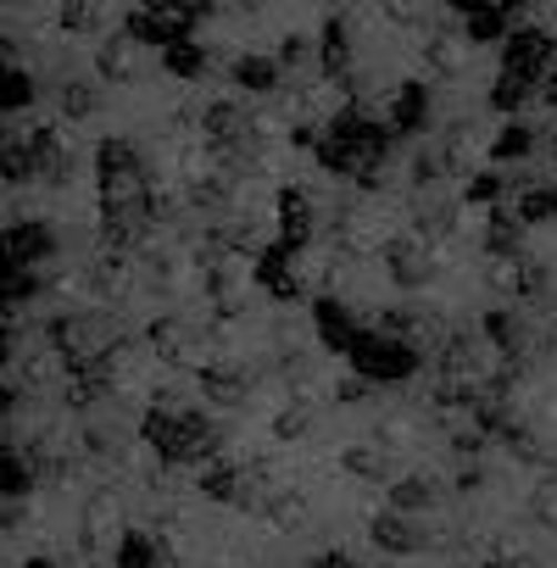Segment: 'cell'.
Segmentation results:
<instances>
[{
	"mask_svg": "<svg viewBox=\"0 0 557 568\" xmlns=\"http://www.w3.org/2000/svg\"><path fill=\"white\" fill-rule=\"evenodd\" d=\"M140 440L168 468H206L217 457V446H223V435H217V424L206 413H195V407H156V402L140 413Z\"/></svg>",
	"mask_w": 557,
	"mask_h": 568,
	"instance_id": "1",
	"label": "cell"
},
{
	"mask_svg": "<svg viewBox=\"0 0 557 568\" xmlns=\"http://www.w3.org/2000/svg\"><path fill=\"white\" fill-rule=\"evenodd\" d=\"M346 363H352V374H363L368 385H407L424 357H418L413 341H402V335H391V329H363Z\"/></svg>",
	"mask_w": 557,
	"mask_h": 568,
	"instance_id": "2",
	"label": "cell"
},
{
	"mask_svg": "<svg viewBox=\"0 0 557 568\" xmlns=\"http://www.w3.org/2000/svg\"><path fill=\"white\" fill-rule=\"evenodd\" d=\"M496 51H502V73L529 79V84H540V79L557 68V34H551V29H535V23L513 29Z\"/></svg>",
	"mask_w": 557,
	"mask_h": 568,
	"instance_id": "3",
	"label": "cell"
},
{
	"mask_svg": "<svg viewBox=\"0 0 557 568\" xmlns=\"http://www.w3.org/2000/svg\"><path fill=\"white\" fill-rule=\"evenodd\" d=\"M95 184H101V195H140L145 190V156H140V145L123 140V134H107L95 145Z\"/></svg>",
	"mask_w": 557,
	"mask_h": 568,
	"instance_id": "4",
	"label": "cell"
},
{
	"mask_svg": "<svg viewBox=\"0 0 557 568\" xmlns=\"http://www.w3.org/2000/svg\"><path fill=\"white\" fill-rule=\"evenodd\" d=\"M296 245H285V240H273V245H262L256 251V262H251V278H256V291L262 296H273V302H302V273H296Z\"/></svg>",
	"mask_w": 557,
	"mask_h": 568,
	"instance_id": "5",
	"label": "cell"
},
{
	"mask_svg": "<svg viewBox=\"0 0 557 568\" xmlns=\"http://www.w3.org/2000/svg\"><path fill=\"white\" fill-rule=\"evenodd\" d=\"M195 496L212 501V507H256L251 474L240 463H223V457H212L206 468H195Z\"/></svg>",
	"mask_w": 557,
	"mask_h": 568,
	"instance_id": "6",
	"label": "cell"
},
{
	"mask_svg": "<svg viewBox=\"0 0 557 568\" xmlns=\"http://www.w3.org/2000/svg\"><path fill=\"white\" fill-rule=\"evenodd\" d=\"M368 540H374L385 557H413V551L435 546V540H429V529L418 524V513H402V507L374 513V518H368Z\"/></svg>",
	"mask_w": 557,
	"mask_h": 568,
	"instance_id": "7",
	"label": "cell"
},
{
	"mask_svg": "<svg viewBox=\"0 0 557 568\" xmlns=\"http://www.w3.org/2000/svg\"><path fill=\"white\" fill-rule=\"evenodd\" d=\"M385 123H391L402 140H413V134H429V123H435V95H429V84H424V79H402V84L391 90Z\"/></svg>",
	"mask_w": 557,
	"mask_h": 568,
	"instance_id": "8",
	"label": "cell"
},
{
	"mask_svg": "<svg viewBox=\"0 0 557 568\" xmlns=\"http://www.w3.org/2000/svg\"><path fill=\"white\" fill-rule=\"evenodd\" d=\"M123 34H129L134 45H145V51H168V45H179V40H190V34H195V18H184V12H145V7H134V12L123 18Z\"/></svg>",
	"mask_w": 557,
	"mask_h": 568,
	"instance_id": "9",
	"label": "cell"
},
{
	"mask_svg": "<svg viewBox=\"0 0 557 568\" xmlns=\"http://www.w3.org/2000/svg\"><path fill=\"white\" fill-rule=\"evenodd\" d=\"M57 251H62V234H57L45 217H23V223L7 229V256H12V267H45V262H57Z\"/></svg>",
	"mask_w": 557,
	"mask_h": 568,
	"instance_id": "10",
	"label": "cell"
},
{
	"mask_svg": "<svg viewBox=\"0 0 557 568\" xmlns=\"http://www.w3.org/2000/svg\"><path fill=\"white\" fill-rule=\"evenodd\" d=\"M313 335H318V346H324V352L352 357V346H357L363 324H357V313H352L341 296H318V302H313Z\"/></svg>",
	"mask_w": 557,
	"mask_h": 568,
	"instance_id": "11",
	"label": "cell"
},
{
	"mask_svg": "<svg viewBox=\"0 0 557 568\" xmlns=\"http://www.w3.org/2000/svg\"><path fill=\"white\" fill-rule=\"evenodd\" d=\"M273 229H278V240L285 245H307L313 240V229H318V206H313V195L302 190V184H285L273 195Z\"/></svg>",
	"mask_w": 557,
	"mask_h": 568,
	"instance_id": "12",
	"label": "cell"
},
{
	"mask_svg": "<svg viewBox=\"0 0 557 568\" xmlns=\"http://www.w3.org/2000/svg\"><path fill=\"white\" fill-rule=\"evenodd\" d=\"M229 84L240 95H273L278 84H285V62L278 57H262V51H245L229 62Z\"/></svg>",
	"mask_w": 557,
	"mask_h": 568,
	"instance_id": "13",
	"label": "cell"
},
{
	"mask_svg": "<svg viewBox=\"0 0 557 568\" xmlns=\"http://www.w3.org/2000/svg\"><path fill=\"white\" fill-rule=\"evenodd\" d=\"M318 68H324V79L352 84L357 51H352V23H346V18H330V23H324V34H318Z\"/></svg>",
	"mask_w": 557,
	"mask_h": 568,
	"instance_id": "14",
	"label": "cell"
},
{
	"mask_svg": "<svg viewBox=\"0 0 557 568\" xmlns=\"http://www.w3.org/2000/svg\"><path fill=\"white\" fill-rule=\"evenodd\" d=\"M540 151V134L524 123V118H502V129H496V140H490V162L496 168H518V162H529Z\"/></svg>",
	"mask_w": 557,
	"mask_h": 568,
	"instance_id": "15",
	"label": "cell"
},
{
	"mask_svg": "<svg viewBox=\"0 0 557 568\" xmlns=\"http://www.w3.org/2000/svg\"><path fill=\"white\" fill-rule=\"evenodd\" d=\"M140 51H145V45H134L129 34H118V40H107V45L95 51V73H101L107 84H134V79H140Z\"/></svg>",
	"mask_w": 557,
	"mask_h": 568,
	"instance_id": "16",
	"label": "cell"
},
{
	"mask_svg": "<svg viewBox=\"0 0 557 568\" xmlns=\"http://www.w3.org/2000/svg\"><path fill=\"white\" fill-rule=\"evenodd\" d=\"M385 267H391V278L402 284V291H418V284H429V256H424L418 240H391V245H385Z\"/></svg>",
	"mask_w": 557,
	"mask_h": 568,
	"instance_id": "17",
	"label": "cell"
},
{
	"mask_svg": "<svg viewBox=\"0 0 557 568\" xmlns=\"http://www.w3.org/2000/svg\"><path fill=\"white\" fill-rule=\"evenodd\" d=\"M156 57H162V73L179 79V84H201L206 68H212V57H206V45H195V34L179 40V45H168V51H156Z\"/></svg>",
	"mask_w": 557,
	"mask_h": 568,
	"instance_id": "18",
	"label": "cell"
},
{
	"mask_svg": "<svg viewBox=\"0 0 557 568\" xmlns=\"http://www.w3.org/2000/svg\"><path fill=\"white\" fill-rule=\"evenodd\" d=\"M440 501V485L429 474H402L385 485V507H402V513H429Z\"/></svg>",
	"mask_w": 557,
	"mask_h": 568,
	"instance_id": "19",
	"label": "cell"
},
{
	"mask_svg": "<svg viewBox=\"0 0 557 568\" xmlns=\"http://www.w3.org/2000/svg\"><path fill=\"white\" fill-rule=\"evenodd\" d=\"M507 34H513V12H502L496 0L463 18V40H468V45H502Z\"/></svg>",
	"mask_w": 557,
	"mask_h": 568,
	"instance_id": "20",
	"label": "cell"
},
{
	"mask_svg": "<svg viewBox=\"0 0 557 568\" xmlns=\"http://www.w3.org/2000/svg\"><path fill=\"white\" fill-rule=\"evenodd\" d=\"M535 101H540V84L513 79V73H496V84H490V112H496V118H518V112L535 106Z\"/></svg>",
	"mask_w": 557,
	"mask_h": 568,
	"instance_id": "21",
	"label": "cell"
},
{
	"mask_svg": "<svg viewBox=\"0 0 557 568\" xmlns=\"http://www.w3.org/2000/svg\"><path fill=\"white\" fill-rule=\"evenodd\" d=\"M201 396H206V402H217V407H234V402H245V368L206 363V368H201Z\"/></svg>",
	"mask_w": 557,
	"mask_h": 568,
	"instance_id": "22",
	"label": "cell"
},
{
	"mask_svg": "<svg viewBox=\"0 0 557 568\" xmlns=\"http://www.w3.org/2000/svg\"><path fill=\"white\" fill-rule=\"evenodd\" d=\"M341 468L352 479H363V485H391L396 479L391 474V452H379V446H346L341 452Z\"/></svg>",
	"mask_w": 557,
	"mask_h": 568,
	"instance_id": "23",
	"label": "cell"
},
{
	"mask_svg": "<svg viewBox=\"0 0 557 568\" xmlns=\"http://www.w3.org/2000/svg\"><path fill=\"white\" fill-rule=\"evenodd\" d=\"M57 112H62V123H90V118L101 112V90H95L90 79H68V84L57 90Z\"/></svg>",
	"mask_w": 557,
	"mask_h": 568,
	"instance_id": "24",
	"label": "cell"
},
{
	"mask_svg": "<svg viewBox=\"0 0 557 568\" xmlns=\"http://www.w3.org/2000/svg\"><path fill=\"white\" fill-rule=\"evenodd\" d=\"M524 217H518V206L507 212V206H490V234H485V251L490 256H518V245H524Z\"/></svg>",
	"mask_w": 557,
	"mask_h": 568,
	"instance_id": "25",
	"label": "cell"
},
{
	"mask_svg": "<svg viewBox=\"0 0 557 568\" xmlns=\"http://www.w3.org/2000/svg\"><path fill=\"white\" fill-rule=\"evenodd\" d=\"M479 329H485V341H490L502 357H513V352L524 346V318H518V313H507V307H490Z\"/></svg>",
	"mask_w": 557,
	"mask_h": 568,
	"instance_id": "26",
	"label": "cell"
},
{
	"mask_svg": "<svg viewBox=\"0 0 557 568\" xmlns=\"http://www.w3.org/2000/svg\"><path fill=\"white\" fill-rule=\"evenodd\" d=\"M112 568H162V546L145 529H129L112 551Z\"/></svg>",
	"mask_w": 557,
	"mask_h": 568,
	"instance_id": "27",
	"label": "cell"
},
{
	"mask_svg": "<svg viewBox=\"0 0 557 568\" xmlns=\"http://www.w3.org/2000/svg\"><path fill=\"white\" fill-rule=\"evenodd\" d=\"M40 101V79L29 73V68H7V84H0V106H7V118H18V112H29Z\"/></svg>",
	"mask_w": 557,
	"mask_h": 568,
	"instance_id": "28",
	"label": "cell"
},
{
	"mask_svg": "<svg viewBox=\"0 0 557 568\" xmlns=\"http://www.w3.org/2000/svg\"><path fill=\"white\" fill-rule=\"evenodd\" d=\"M0 490H7V501H23L34 490V468L23 463V452H0Z\"/></svg>",
	"mask_w": 557,
	"mask_h": 568,
	"instance_id": "29",
	"label": "cell"
},
{
	"mask_svg": "<svg viewBox=\"0 0 557 568\" xmlns=\"http://www.w3.org/2000/svg\"><path fill=\"white\" fill-rule=\"evenodd\" d=\"M507 190H513V179L490 168V173H474V179L463 184V201H468V206H485V212H490V206H502V195H507Z\"/></svg>",
	"mask_w": 557,
	"mask_h": 568,
	"instance_id": "30",
	"label": "cell"
},
{
	"mask_svg": "<svg viewBox=\"0 0 557 568\" xmlns=\"http://www.w3.org/2000/svg\"><path fill=\"white\" fill-rule=\"evenodd\" d=\"M518 217L524 223H557V184H529L518 195Z\"/></svg>",
	"mask_w": 557,
	"mask_h": 568,
	"instance_id": "31",
	"label": "cell"
},
{
	"mask_svg": "<svg viewBox=\"0 0 557 568\" xmlns=\"http://www.w3.org/2000/svg\"><path fill=\"white\" fill-rule=\"evenodd\" d=\"M40 291H45L40 267H7V307H12V313H18L23 302H40Z\"/></svg>",
	"mask_w": 557,
	"mask_h": 568,
	"instance_id": "32",
	"label": "cell"
},
{
	"mask_svg": "<svg viewBox=\"0 0 557 568\" xmlns=\"http://www.w3.org/2000/svg\"><path fill=\"white\" fill-rule=\"evenodd\" d=\"M273 57L285 62V73H296V68L318 62V40H307V34H285V40H278V51H273Z\"/></svg>",
	"mask_w": 557,
	"mask_h": 568,
	"instance_id": "33",
	"label": "cell"
},
{
	"mask_svg": "<svg viewBox=\"0 0 557 568\" xmlns=\"http://www.w3.org/2000/svg\"><path fill=\"white\" fill-rule=\"evenodd\" d=\"M229 195H234V190H229V179H206V184H195V190H190V201H195L201 212H223V206H229Z\"/></svg>",
	"mask_w": 557,
	"mask_h": 568,
	"instance_id": "34",
	"label": "cell"
},
{
	"mask_svg": "<svg viewBox=\"0 0 557 568\" xmlns=\"http://www.w3.org/2000/svg\"><path fill=\"white\" fill-rule=\"evenodd\" d=\"M273 435H278V440H302V435H307V413H278V418H273Z\"/></svg>",
	"mask_w": 557,
	"mask_h": 568,
	"instance_id": "35",
	"label": "cell"
},
{
	"mask_svg": "<svg viewBox=\"0 0 557 568\" xmlns=\"http://www.w3.org/2000/svg\"><path fill=\"white\" fill-rule=\"evenodd\" d=\"M368 396V379L363 374H352V379H341V390H335V402H346V407H357Z\"/></svg>",
	"mask_w": 557,
	"mask_h": 568,
	"instance_id": "36",
	"label": "cell"
},
{
	"mask_svg": "<svg viewBox=\"0 0 557 568\" xmlns=\"http://www.w3.org/2000/svg\"><path fill=\"white\" fill-rule=\"evenodd\" d=\"M313 568H357V557H346V551H318Z\"/></svg>",
	"mask_w": 557,
	"mask_h": 568,
	"instance_id": "37",
	"label": "cell"
},
{
	"mask_svg": "<svg viewBox=\"0 0 557 568\" xmlns=\"http://www.w3.org/2000/svg\"><path fill=\"white\" fill-rule=\"evenodd\" d=\"M540 106H546V112H557V68L540 79Z\"/></svg>",
	"mask_w": 557,
	"mask_h": 568,
	"instance_id": "38",
	"label": "cell"
},
{
	"mask_svg": "<svg viewBox=\"0 0 557 568\" xmlns=\"http://www.w3.org/2000/svg\"><path fill=\"white\" fill-rule=\"evenodd\" d=\"M446 7H452L457 18H468V12H479V7H490V0H446Z\"/></svg>",
	"mask_w": 557,
	"mask_h": 568,
	"instance_id": "39",
	"label": "cell"
},
{
	"mask_svg": "<svg viewBox=\"0 0 557 568\" xmlns=\"http://www.w3.org/2000/svg\"><path fill=\"white\" fill-rule=\"evenodd\" d=\"M23 568H62V562H57V557H29Z\"/></svg>",
	"mask_w": 557,
	"mask_h": 568,
	"instance_id": "40",
	"label": "cell"
},
{
	"mask_svg": "<svg viewBox=\"0 0 557 568\" xmlns=\"http://www.w3.org/2000/svg\"><path fill=\"white\" fill-rule=\"evenodd\" d=\"M496 7H502V12H524V7H529V0H496Z\"/></svg>",
	"mask_w": 557,
	"mask_h": 568,
	"instance_id": "41",
	"label": "cell"
},
{
	"mask_svg": "<svg viewBox=\"0 0 557 568\" xmlns=\"http://www.w3.org/2000/svg\"><path fill=\"white\" fill-rule=\"evenodd\" d=\"M234 7H240V12H262V0H234Z\"/></svg>",
	"mask_w": 557,
	"mask_h": 568,
	"instance_id": "42",
	"label": "cell"
},
{
	"mask_svg": "<svg viewBox=\"0 0 557 568\" xmlns=\"http://www.w3.org/2000/svg\"><path fill=\"white\" fill-rule=\"evenodd\" d=\"M479 568H513V562H479Z\"/></svg>",
	"mask_w": 557,
	"mask_h": 568,
	"instance_id": "43",
	"label": "cell"
}]
</instances>
